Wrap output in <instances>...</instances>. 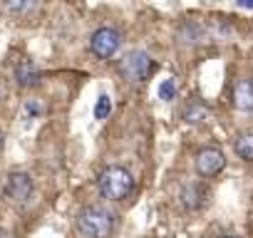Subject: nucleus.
<instances>
[{
    "label": "nucleus",
    "mask_w": 253,
    "mask_h": 238,
    "mask_svg": "<svg viewBox=\"0 0 253 238\" xmlns=\"http://www.w3.org/2000/svg\"><path fill=\"white\" fill-rule=\"evenodd\" d=\"M77 233L84 238H112L117 231V213L104 206H84L75 218Z\"/></svg>",
    "instance_id": "obj_1"
},
{
    "label": "nucleus",
    "mask_w": 253,
    "mask_h": 238,
    "mask_svg": "<svg viewBox=\"0 0 253 238\" xmlns=\"http://www.w3.org/2000/svg\"><path fill=\"white\" fill-rule=\"evenodd\" d=\"M132 189H134V176L124 166H107L97 176V191H99L102 198L122 201L132 194Z\"/></svg>",
    "instance_id": "obj_2"
},
{
    "label": "nucleus",
    "mask_w": 253,
    "mask_h": 238,
    "mask_svg": "<svg viewBox=\"0 0 253 238\" xmlns=\"http://www.w3.org/2000/svg\"><path fill=\"white\" fill-rule=\"evenodd\" d=\"M154 70H157V65H154L152 55L144 52V50H132L129 55H124V57L119 60V65H117L119 77L126 79V82H134V84L149 79V75H152Z\"/></svg>",
    "instance_id": "obj_3"
},
{
    "label": "nucleus",
    "mask_w": 253,
    "mask_h": 238,
    "mask_svg": "<svg viewBox=\"0 0 253 238\" xmlns=\"http://www.w3.org/2000/svg\"><path fill=\"white\" fill-rule=\"evenodd\" d=\"M122 47V35L114 28H97L89 38V50L94 57L99 60H109L117 55V50Z\"/></svg>",
    "instance_id": "obj_4"
},
{
    "label": "nucleus",
    "mask_w": 253,
    "mask_h": 238,
    "mask_svg": "<svg viewBox=\"0 0 253 238\" xmlns=\"http://www.w3.org/2000/svg\"><path fill=\"white\" fill-rule=\"evenodd\" d=\"M33 191H35V184L28 171H10L5 176V186H3L5 198H10L15 203H25V201H30Z\"/></svg>",
    "instance_id": "obj_5"
},
{
    "label": "nucleus",
    "mask_w": 253,
    "mask_h": 238,
    "mask_svg": "<svg viewBox=\"0 0 253 238\" xmlns=\"http://www.w3.org/2000/svg\"><path fill=\"white\" fill-rule=\"evenodd\" d=\"M223 169H226V157H223L221 149L206 147V149H201V152L196 154V171H199V176L213 179V176H218Z\"/></svg>",
    "instance_id": "obj_6"
},
{
    "label": "nucleus",
    "mask_w": 253,
    "mask_h": 238,
    "mask_svg": "<svg viewBox=\"0 0 253 238\" xmlns=\"http://www.w3.org/2000/svg\"><path fill=\"white\" fill-rule=\"evenodd\" d=\"M206 198H209V191H206V186H199V184H189L179 194V201L186 211H199L206 203Z\"/></svg>",
    "instance_id": "obj_7"
},
{
    "label": "nucleus",
    "mask_w": 253,
    "mask_h": 238,
    "mask_svg": "<svg viewBox=\"0 0 253 238\" xmlns=\"http://www.w3.org/2000/svg\"><path fill=\"white\" fill-rule=\"evenodd\" d=\"M233 107L238 112H253V82L236 79L233 84Z\"/></svg>",
    "instance_id": "obj_8"
},
{
    "label": "nucleus",
    "mask_w": 253,
    "mask_h": 238,
    "mask_svg": "<svg viewBox=\"0 0 253 238\" xmlns=\"http://www.w3.org/2000/svg\"><path fill=\"white\" fill-rule=\"evenodd\" d=\"M15 79L20 87H35V84H40V72L30 60H23L15 67Z\"/></svg>",
    "instance_id": "obj_9"
},
{
    "label": "nucleus",
    "mask_w": 253,
    "mask_h": 238,
    "mask_svg": "<svg viewBox=\"0 0 253 238\" xmlns=\"http://www.w3.org/2000/svg\"><path fill=\"white\" fill-rule=\"evenodd\" d=\"M233 149H236L238 159L253 161V132H241L233 142Z\"/></svg>",
    "instance_id": "obj_10"
},
{
    "label": "nucleus",
    "mask_w": 253,
    "mask_h": 238,
    "mask_svg": "<svg viewBox=\"0 0 253 238\" xmlns=\"http://www.w3.org/2000/svg\"><path fill=\"white\" fill-rule=\"evenodd\" d=\"M206 114H209L206 104H204L201 99H191V102L184 107V122L199 124V122H204V119H206Z\"/></svg>",
    "instance_id": "obj_11"
},
{
    "label": "nucleus",
    "mask_w": 253,
    "mask_h": 238,
    "mask_svg": "<svg viewBox=\"0 0 253 238\" xmlns=\"http://www.w3.org/2000/svg\"><path fill=\"white\" fill-rule=\"evenodd\" d=\"M0 5L5 8V13L13 15H25L35 8V0H0Z\"/></svg>",
    "instance_id": "obj_12"
},
{
    "label": "nucleus",
    "mask_w": 253,
    "mask_h": 238,
    "mask_svg": "<svg viewBox=\"0 0 253 238\" xmlns=\"http://www.w3.org/2000/svg\"><path fill=\"white\" fill-rule=\"evenodd\" d=\"M176 92H179V87H176V77H167V79H162V84H159V89H157V94H159L162 102H171V99H176Z\"/></svg>",
    "instance_id": "obj_13"
},
{
    "label": "nucleus",
    "mask_w": 253,
    "mask_h": 238,
    "mask_svg": "<svg viewBox=\"0 0 253 238\" xmlns=\"http://www.w3.org/2000/svg\"><path fill=\"white\" fill-rule=\"evenodd\" d=\"M112 114V99L109 94H99L94 102V119H107Z\"/></svg>",
    "instance_id": "obj_14"
},
{
    "label": "nucleus",
    "mask_w": 253,
    "mask_h": 238,
    "mask_svg": "<svg viewBox=\"0 0 253 238\" xmlns=\"http://www.w3.org/2000/svg\"><path fill=\"white\" fill-rule=\"evenodd\" d=\"M25 114H30V119H33V117H38V114H42V104H40L38 99L25 102Z\"/></svg>",
    "instance_id": "obj_15"
},
{
    "label": "nucleus",
    "mask_w": 253,
    "mask_h": 238,
    "mask_svg": "<svg viewBox=\"0 0 253 238\" xmlns=\"http://www.w3.org/2000/svg\"><path fill=\"white\" fill-rule=\"evenodd\" d=\"M238 3V8H243V10H253V0H236Z\"/></svg>",
    "instance_id": "obj_16"
},
{
    "label": "nucleus",
    "mask_w": 253,
    "mask_h": 238,
    "mask_svg": "<svg viewBox=\"0 0 253 238\" xmlns=\"http://www.w3.org/2000/svg\"><path fill=\"white\" fill-rule=\"evenodd\" d=\"M0 238H13V233L5 231V228H0Z\"/></svg>",
    "instance_id": "obj_17"
},
{
    "label": "nucleus",
    "mask_w": 253,
    "mask_h": 238,
    "mask_svg": "<svg viewBox=\"0 0 253 238\" xmlns=\"http://www.w3.org/2000/svg\"><path fill=\"white\" fill-rule=\"evenodd\" d=\"M221 238H238V236H221Z\"/></svg>",
    "instance_id": "obj_18"
}]
</instances>
